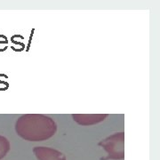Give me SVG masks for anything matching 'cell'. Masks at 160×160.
<instances>
[{"mask_svg": "<svg viewBox=\"0 0 160 160\" xmlns=\"http://www.w3.org/2000/svg\"><path fill=\"white\" fill-rule=\"evenodd\" d=\"M33 152L38 160H67L61 151L49 147H35Z\"/></svg>", "mask_w": 160, "mask_h": 160, "instance_id": "cell-3", "label": "cell"}, {"mask_svg": "<svg viewBox=\"0 0 160 160\" xmlns=\"http://www.w3.org/2000/svg\"><path fill=\"white\" fill-rule=\"evenodd\" d=\"M10 148H11V145L8 139L5 136L0 135V160L4 158L7 155L10 150Z\"/></svg>", "mask_w": 160, "mask_h": 160, "instance_id": "cell-5", "label": "cell"}, {"mask_svg": "<svg viewBox=\"0 0 160 160\" xmlns=\"http://www.w3.org/2000/svg\"><path fill=\"white\" fill-rule=\"evenodd\" d=\"M108 156L102 160H121L125 158V132H117L101 141L99 144Z\"/></svg>", "mask_w": 160, "mask_h": 160, "instance_id": "cell-2", "label": "cell"}, {"mask_svg": "<svg viewBox=\"0 0 160 160\" xmlns=\"http://www.w3.org/2000/svg\"><path fill=\"white\" fill-rule=\"evenodd\" d=\"M72 118L80 126H92L102 122L108 118L107 114H74Z\"/></svg>", "mask_w": 160, "mask_h": 160, "instance_id": "cell-4", "label": "cell"}, {"mask_svg": "<svg viewBox=\"0 0 160 160\" xmlns=\"http://www.w3.org/2000/svg\"><path fill=\"white\" fill-rule=\"evenodd\" d=\"M57 126L52 118L42 114H26L15 123V132L21 138L29 142H43L52 137Z\"/></svg>", "mask_w": 160, "mask_h": 160, "instance_id": "cell-1", "label": "cell"}]
</instances>
